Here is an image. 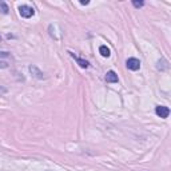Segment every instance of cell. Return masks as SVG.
<instances>
[{
    "label": "cell",
    "mask_w": 171,
    "mask_h": 171,
    "mask_svg": "<svg viewBox=\"0 0 171 171\" xmlns=\"http://www.w3.org/2000/svg\"><path fill=\"white\" fill-rule=\"evenodd\" d=\"M19 14H20L22 18L28 19V18H31V16H34L35 10L32 7H30V6H20L19 7Z\"/></svg>",
    "instance_id": "cell-1"
},
{
    "label": "cell",
    "mask_w": 171,
    "mask_h": 171,
    "mask_svg": "<svg viewBox=\"0 0 171 171\" xmlns=\"http://www.w3.org/2000/svg\"><path fill=\"white\" fill-rule=\"evenodd\" d=\"M126 66L131 71H138L140 68V62L136 58H130L127 62H126Z\"/></svg>",
    "instance_id": "cell-2"
},
{
    "label": "cell",
    "mask_w": 171,
    "mask_h": 171,
    "mask_svg": "<svg viewBox=\"0 0 171 171\" xmlns=\"http://www.w3.org/2000/svg\"><path fill=\"white\" fill-rule=\"evenodd\" d=\"M155 112L158 116L163 118V119H166L169 115H170V108L166 107V106H158V107L155 108Z\"/></svg>",
    "instance_id": "cell-3"
},
{
    "label": "cell",
    "mask_w": 171,
    "mask_h": 171,
    "mask_svg": "<svg viewBox=\"0 0 171 171\" xmlns=\"http://www.w3.org/2000/svg\"><path fill=\"white\" fill-rule=\"evenodd\" d=\"M30 72L35 76L36 79H43V78H44V74H43V72L40 71L36 66H34V64H32V66H30Z\"/></svg>",
    "instance_id": "cell-4"
},
{
    "label": "cell",
    "mask_w": 171,
    "mask_h": 171,
    "mask_svg": "<svg viewBox=\"0 0 171 171\" xmlns=\"http://www.w3.org/2000/svg\"><path fill=\"white\" fill-rule=\"evenodd\" d=\"M106 80L107 83H118V75L115 71H108L106 74Z\"/></svg>",
    "instance_id": "cell-5"
},
{
    "label": "cell",
    "mask_w": 171,
    "mask_h": 171,
    "mask_svg": "<svg viewBox=\"0 0 171 171\" xmlns=\"http://www.w3.org/2000/svg\"><path fill=\"white\" fill-rule=\"evenodd\" d=\"M99 52L102 56H104V58H108L110 56V48L107 46H100L99 47Z\"/></svg>",
    "instance_id": "cell-6"
},
{
    "label": "cell",
    "mask_w": 171,
    "mask_h": 171,
    "mask_svg": "<svg viewBox=\"0 0 171 171\" xmlns=\"http://www.w3.org/2000/svg\"><path fill=\"white\" fill-rule=\"evenodd\" d=\"M72 56H74V55H72ZM74 58H75V56H74ZM75 60L79 63V66H80V67H83V68H87V67L90 66L87 60H83V59H80V58H75Z\"/></svg>",
    "instance_id": "cell-7"
},
{
    "label": "cell",
    "mask_w": 171,
    "mask_h": 171,
    "mask_svg": "<svg viewBox=\"0 0 171 171\" xmlns=\"http://www.w3.org/2000/svg\"><path fill=\"white\" fill-rule=\"evenodd\" d=\"M0 11H2L4 15H7L8 12H10V10H8V6L4 2H0Z\"/></svg>",
    "instance_id": "cell-8"
},
{
    "label": "cell",
    "mask_w": 171,
    "mask_h": 171,
    "mask_svg": "<svg viewBox=\"0 0 171 171\" xmlns=\"http://www.w3.org/2000/svg\"><path fill=\"white\" fill-rule=\"evenodd\" d=\"M132 4H134V7H135V8H142L144 6L143 2H138V0H132Z\"/></svg>",
    "instance_id": "cell-9"
},
{
    "label": "cell",
    "mask_w": 171,
    "mask_h": 171,
    "mask_svg": "<svg viewBox=\"0 0 171 171\" xmlns=\"http://www.w3.org/2000/svg\"><path fill=\"white\" fill-rule=\"evenodd\" d=\"M0 56H4V58H7V56H10V52H7V51H0Z\"/></svg>",
    "instance_id": "cell-10"
},
{
    "label": "cell",
    "mask_w": 171,
    "mask_h": 171,
    "mask_svg": "<svg viewBox=\"0 0 171 171\" xmlns=\"http://www.w3.org/2000/svg\"><path fill=\"white\" fill-rule=\"evenodd\" d=\"M8 67V64L6 62H0V68H7Z\"/></svg>",
    "instance_id": "cell-11"
},
{
    "label": "cell",
    "mask_w": 171,
    "mask_h": 171,
    "mask_svg": "<svg viewBox=\"0 0 171 171\" xmlns=\"http://www.w3.org/2000/svg\"><path fill=\"white\" fill-rule=\"evenodd\" d=\"M90 2H88V0H86V2H84V0H82V2H80V4H83V6H87V4H88Z\"/></svg>",
    "instance_id": "cell-12"
},
{
    "label": "cell",
    "mask_w": 171,
    "mask_h": 171,
    "mask_svg": "<svg viewBox=\"0 0 171 171\" xmlns=\"http://www.w3.org/2000/svg\"><path fill=\"white\" fill-rule=\"evenodd\" d=\"M0 92H7V90L3 88V87H0Z\"/></svg>",
    "instance_id": "cell-13"
},
{
    "label": "cell",
    "mask_w": 171,
    "mask_h": 171,
    "mask_svg": "<svg viewBox=\"0 0 171 171\" xmlns=\"http://www.w3.org/2000/svg\"><path fill=\"white\" fill-rule=\"evenodd\" d=\"M0 42H2V36H0Z\"/></svg>",
    "instance_id": "cell-14"
}]
</instances>
